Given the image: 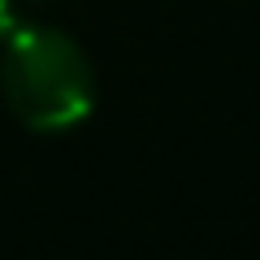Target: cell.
Segmentation results:
<instances>
[{"label":"cell","instance_id":"1","mask_svg":"<svg viewBox=\"0 0 260 260\" xmlns=\"http://www.w3.org/2000/svg\"><path fill=\"white\" fill-rule=\"evenodd\" d=\"M9 113L35 135H65L95 109V70L83 44L56 26H13L0 56Z\"/></svg>","mask_w":260,"mask_h":260},{"label":"cell","instance_id":"2","mask_svg":"<svg viewBox=\"0 0 260 260\" xmlns=\"http://www.w3.org/2000/svg\"><path fill=\"white\" fill-rule=\"evenodd\" d=\"M18 26V13H13V0H0V39H9V30Z\"/></svg>","mask_w":260,"mask_h":260}]
</instances>
